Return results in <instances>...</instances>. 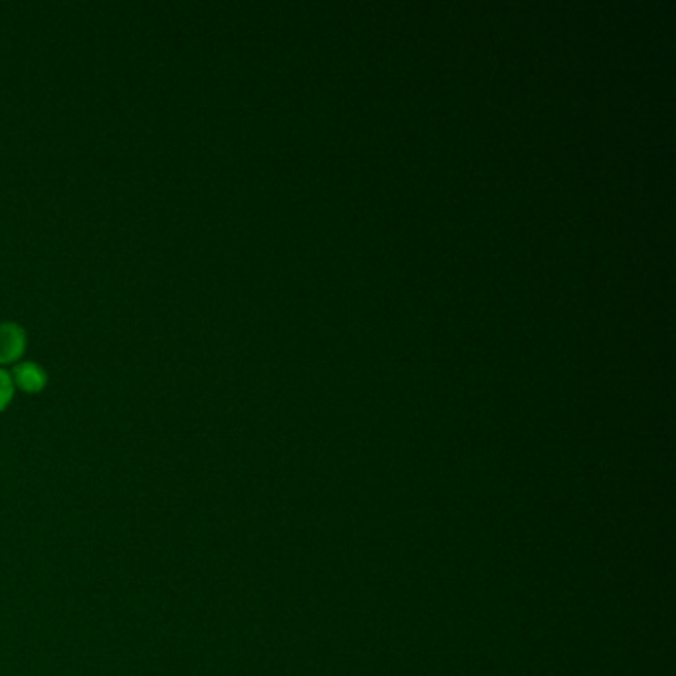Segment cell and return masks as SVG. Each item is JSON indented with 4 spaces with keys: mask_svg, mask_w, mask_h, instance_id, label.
Returning <instances> with one entry per match:
<instances>
[{
    "mask_svg": "<svg viewBox=\"0 0 676 676\" xmlns=\"http://www.w3.org/2000/svg\"><path fill=\"white\" fill-rule=\"evenodd\" d=\"M26 345L24 330L14 322L0 324V365L14 363Z\"/></svg>",
    "mask_w": 676,
    "mask_h": 676,
    "instance_id": "obj_1",
    "label": "cell"
},
{
    "mask_svg": "<svg viewBox=\"0 0 676 676\" xmlns=\"http://www.w3.org/2000/svg\"><path fill=\"white\" fill-rule=\"evenodd\" d=\"M12 383L26 393H38L46 385V371L32 361L16 363L12 369Z\"/></svg>",
    "mask_w": 676,
    "mask_h": 676,
    "instance_id": "obj_2",
    "label": "cell"
},
{
    "mask_svg": "<svg viewBox=\"0 0 676 676\" xmlns=\"http://www.w3.org/2000/svg\"><path fill=\"white\" fill-rule=\"evenodd\" d=\"M12 393H14L12 377H10V373H6V371L0 367V411L6 409V405H8L10 399H12Z\"/></svg>",
    "mask_w": 676,
    "mask_h": 676,
    "instance_id": "obj_3",
    "label": "cell"
}]
</instances>
